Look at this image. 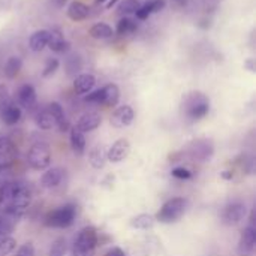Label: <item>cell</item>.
I'll return each mask as SVG.
<instances>
[{
	"label": "cell",
	"mask_w": 256,
	"mask_h": 256,
	"mask_svg": "<svg viewBox=\"0 0 256 256\" xmlns=\"http://www.w3.org/2000/svg\"><path fill=\"white\" fill-rule=\"evenodd\" d=\"M32 192L21 182H8L0 186V231L9 234L27 212Z\"/></svg>",
	"instance_id": "obj_1"
},
{
	"label": "cell",
	"mask_w": 256,
	"mask_h": 256,
	"mask_svg": "<svg viewBox=\"0 0 256 256\" xmlns=\"http://www.w3.org/2000/svg\"><path fill=\"white\" fill-rule=\"evenodd\" d=\"M182 110H183V114L186 116L188 120L198 122V120L204 118L208 114V111H210V100H208V98L204 93L192 92V93L186 94V98L183 99Z\"/></svg>",
	"instance_id": "obj_2"
},
{
	"label": "cell",
	"mask_w": 256,
	"mask_h": 256,
	"mask_svg": "<svg viewBox=\"0 0 256 256\" xmlns=\"http://www.w3.org/2000/svg\"><path fill=\"white\" fill-rule=\"evenodd\" d=\"M75 218H76V207L74 204H66V206H62V207L50 212L45 216L44 225L48 228L64 230V228H69L70 225H74Z\"/></svg>",
	"instance_id": "obj_3"
},
{
	"label": "cell",
	"mask_w": 256,
	"mask_h": 256,
	"mask_svg": "<svg viewBox=\"0 0 256 256\" xmlns=\"http://www.w3.org/2000/svg\"><path fill=\"white\" fill-rule=\"evenodd\" d=\"M98 246V232L93 226H86L80 231L74 248L72 255L74 256H93Z\"/></svg>",
	"instance_id": "obj_4"
},
{
	"label": "cell",
	"mask_w": 256,
	"mask_h": 256,
	"mask_svg": "<svg viewBox=\"0 0 256 256\" xmlns=\"http://www.w3.org/2000/svg\"><path fill=\"white\" fill-rule=\"evenodd\" d=\"M186 208H188V201L184 198L177 196V198L166 201L162 206V208L158 212L154 219L159 220L160 224H172V222H177L186 213Z\"/></svg>",
	"instance_id": "obj_5"
},
{
	"label": "cell",
	"mask_w": 256,
	"mask_h": 256,
	"mask_svg": "<svg viewBox=\"0 0 256 256\" xmlns=\"http://www.w3.org/2000/svg\"><path fill=\"white\" fill-rule=\"evenodd\" d=\"M27 164L36 171L46 170L51 164V152L48 144L46 142L33 144L27 153Z\"/></svg>",
	"instance_id": "obj_6"
},
{
	"label": "cell",
	"mask_w": 256,
	"mask_h": 256,
	"mask_svg": "<svg viewBox=\"0 0 256 256\" xmlns=\"http://www.w3.org/2000/svg\"><path fill=\"white\" fill-rule=\"evenodd\" d=\"M16 159V147L8 136H0V171L8 170Z\"/></svg>",
	"instance_id": "obj_7"
},
{
	"label": "cell",
	"mask_w": 256,
	"mask_h": 256,
	"mask_svg": "<svg viewBox=\"0 0 256 256\" xmlns=\"http://www.w3.org/2000/svg\"><path fill=\"white\" fill-rule=\"evenodd\" d=\"M248 208L243 202H232L224 210V222L226 225H237L246 218Z\"/></svg>",
	"instance_id": "obj_8"
},
{
	"label": "cell",
	"mask_w": 256,
	"mask_h": 256,
	"mask_svg": "<svg viewBox=\"0 0 256 256\" xmlns=\"http://www.w3.org/2000/svg\"><path fill=\"white\" fill-rule=\"evenodd\" d=\"M256 244V230L254 224H250L249 226H246L242 232V238L238 243V254L242 256H249Z\"/></svg>",
	"instance_id": "obj_9"
},
{
	"label": "cell",
	"mask_w": 256,
	"mask_h": 256,
	"mask_svg": "<svg viewBox=\"0 0 256 256\" xmlns=\"http://www.w3.org/2000/svg\"><path fill=\"white\" fill-rule=\"evenodd\" d=\"M134 118H135V112H134L132 106L123 105V106H118L112 112V116H111V124L114 128H118V129L120 128H126V126H129L134 122Z\"/></svg>",
	"instance_id": "obj_10"
},
{
	"label": "cell",
	"mask_w": 256,
	"mask_h": 256,
	"mask_svg": "<svg viewBox=\"0 0 256 256\" xmlns=\"http://www.w3.org/2000/svg\"><path fill=\"white\" fill-rule=\"evenodd\" d=\"M130 152V144L128 140H118L116 141L106 152V159L110 162H114V164H118L122 160H124L128 158Z\"/></svg>",
	"instance_id": "obj_11"
},
{
	"label": "cell",
	"mask_w": 256,
	"mask_h": 256,
	"mask_svg": "<svg viewBox=\"0 0 256 256\" xmlns=\"http://www.w3.org/2000/svg\"><path fill=\"white\" fill-rule=\"evenodd\" d=\"M16 99H18V106H22L26 110H32L36 105V90H34V87L30 86V84L21 86L18 93H16Z\"/></svg>",
	"instance_id": "obj_12"
},
{
	"label": "cell",
	"mask_w": 256,
	"mask_h": 256,
	"mask_svg": "<svg viewBox=\"0 0 256 256\" xmlns=\"http://www.w3.org/2000/svg\"><path fill=\"white\" fill-rule=\"evenodd\" d=\"M48 111L51 112V116H52V118L56 122V126H57V129L62 134L63 132H68L70 129V123H69V120H68V117H66V114H64V111H63V108H62L60 104L51 102L48 105Z\"/></svg>",
	"instance_id": "obj_13"
},
{
	"label": "cell",
	"mask_w": 256,
	"mask_h": 256,
	"mask_svg": "<svg viewBox=\"0 0 256 256\" xmlns=\"http://www.w3.org/2000/svg\"><path fill=\"white\" fill-rule=\"evenodd\" d=\"M46 46H50V50L54 52H64L69 50V42L64 40V36L58 28H52V30H48Z\"/></svg>",
	"instance_id": "obj_14"
},
{
	"label": "cell",
	"mask_w": 256,
	"mask_h": 256,
	"mask_svg": "<svg viewBox=\"0 0 256 256\" xmlns=\"http://www.w3.org/2000/svg\"><path fill=\"white\" fill-rule=\"evenodd\" d=\"M213 144L208 140H201L194 144V148H190V156L194 159H198L201 162L208 160L213 156Z\"/></svg>",
	"instance_id": "obj_15"
},
{
	"label": "cell",
	"mask_w": 256,
	"mask_h": 256,
	"mask_svg": "<svg viewBox=\"0 0 256 256\" xmlns=\"http://www.w3.org/2000/svg\"><path fill=\"white\" fill-rule=\"evenodd\" d=\"M100 123H102V118H100V116L98 112H87V114L80 117L75 128L80 132L86 134V132H92V130L98 129L100 126Z\"/></svg>",
	"instance_id": "obj_16"
},
{
	"label": "cell",
	"mask_w": 256,
	"mask_h": 256,
	"mask_svg": "<svg viewBox=\"0 0 256 256\" xmlns=\"http://www.w3.org/2000/svg\"><path fill=\"white\" fill-rule=\"evenodd\" d=\"M21 108L15 104V102H9L2 111H0V117H2V122L8 126H14L20 120H21Z\"/></svg>",
	"instance_id": "obj_17"
},
{
	"label": "cell",
	"mask_w": 256,
	"mask_h": 256,
	"mask_svg": "<svg viewBox=\"0 0 256 256\" xmlns=\"http://www.w3.org/2000/svg\"><path fill=\"white\" fill-rule=\"evenodd\" d=\"M63 180V170L62 168H51L40 177V186L45 189L57 188Z\"/></svg>",
	"instance_id": "obj_18"
},
{
	"label": "cell",
	"mask_w": 256,
	"mask_h": 256,
	"mask_svg": "<svg viewBox=\"0 0 256 256\" xmlns=\"http://www.w3.org/2000/svg\"><path fill=\"white\" fill-rule=\"evenodd\" d=\"M96 84V78L90 74H81L75 78L74 81V90L78 93V94H86V93H90L92 88L94 87Z\"/></svg>",
	"instance_id": "obj_19"
},
{
	"label": "cell",
	"mask_w": 256,
	"mask_h": 256,
	"mask_svg": "<svg viewBox=\"0 0 256 256\" xmlns=\"http://www.w3.org/2000/svg\"><path fill=\"white\" fill-rule=\"evenodd\" d=\"M102 92V102L104 106H116L120 99V88L116 84H108L100 88Z\"/></svg>",
	"instance_id": "obj_20"
},
{
	"label": "cell",
	"mask_w": 256,
	"mask_h": 256,
	"mask_svg": "<svg viewBox=\"0 0 256 256\" xmlns=\"http://www.w3.org/2000/svg\"><path fill=\"white\" fill-rule=\"evenodd\" d=\"M88 12H90L88 6L84 4V3H81V2H72L69 4V8H68V15L74 21H82V20H86L88 16Z\"/></svg>",
	"instance_id": "obj_21"
},
{
	"label": "cell",
	"mask_w": 256,
	"mask_h": 256,
	"mask_svg": "<svg viewBox=\"0 0 256 256\" xmlns=\"http://www.w3.org/2000/svg\"><path fill=\"white\" fill-rule=\"evenodd\" d=\"M48 44V30H38L30 36L28 45L32 51H42Z\"/></svg>",
	"instance_id": "obj_22"
},
{
	"label": "cell",
	"mask_w": 256,
	"mask_h": 256,
	"mask_svg": "<svg viewBox=\"0 0 256 256\" xmlns=\"http://www.w3.org/2000/svg\"><path fill=\"white\" fill-rule=\"evenodd\" d=\"M70 147L76 154H82L86 152V136L75 126L70 128Z\"/></svg>",
	"instance_id": "obj_23"
},
{
	"label": "cell",
	"mask_w": 256,
	"mask_h": 256,
	"mask_svg": "<svg viewBox=\"0 0 256 256\" xmlns=\"http://www.w3.org/2000/svg\"><path fill=\"white\" fill-rule=\"evenodd\" d=\"M34 122H36L38 128L42 129V130H50V129H52V128L56 126V122H54L51 112L48 111V108L39 111V112L34 116Z\"/></svg>",
	"instance_id": "obj_24"
},
{
	"label": "cell",
	"mask_w": 256,
	"mask_h": 256,
	"mask_svg": "<svg viewBox=\"0 0 256 256\" xmlns=\"http://www.w3.org/2000/svg\"><path fill=\"white\" fill-rule=\"evenodd\" d=\"M154 222H156L154 216L147 214V213H142V214L135 216V218L130 220V226L135 228V230H144V231H146V230L153 228Z\"/></svg>",
	"instance_id": "obj_25"
},
{
	"label": "cell",
	"mask_w": 256,
	"mask_h": 256,
	"mask_svg": "<svg viewBox=\"0 0 256 256\" xmlns=\"http://www.w3.org/2000/svg\"><path fill=\"white\" fill-rule=\"evenodd\" d=\"M106 152L104 150V147H94L90 152V165L94 170H102L106 164Z\"/></svg>",
	"instance_id": "obj_26"
},
{
	"label": "cell",
	"mask_w": 256,
	"mask_h": 256,
	"mask_svg": "<svg viewBox=\"0 0 256 256\" xmlns=\"http://www.w3.org/2000/svg\"><path fill=\"white\" fill-rule=\"evenodd\" d=\"M21 66H22V62H21L20 57H16V56L9 57L6 60V63H4V75L8 78H15L20 74Z\"/></svg>",
	"instance_id": "obj_27"
},
{
	"label": "cell",
	"mask_w": 256,
	"mask_h": 256,
	"mask_svg": "<svg viewBox=\"0 0 256 256\" xmlns=\"http://www.w3.org/2000/svg\"><path fill=\"white\" fill-rule=\"evenodd\" d=\"M112 34H114L112 27H110V26L105 24V22L94 24V26L90 28V36L94 38V39H106V38H111Z\"/></svg>",
	"instance_id": "obj_28"
},
{
	"label": "cell",
	"mask_w": 256,
	"mask_h": 256,
	"mask_svg": "<svg viewBox=\"0 0 256 256\" xmlns=\"http://www.w3.org/2000/svg\"><path fill=\"white\" fill-rule=\"evenodd\" d=\"M138 28V24L132 20V18H122L118 22H117V33L118 34H129V33H134L135 30Z\"/></svg>",
	"instance_id": "obj_29"
},
{
	"label": "cell",
	"mask_w": 256,
	"mask_h": 256,
	"mask_svg": "<svg viewBox=\"0 0 256 256\" xmlns=\"http://www.w3.org/2000/svg\"><path fill=\"white\" fill-rule=\"evenodd\" d=\"M15 248H16V240L9 236H4L0 240V256H8L9 254H12Z\"/></svg>",
	"instance_id": "obj_30"
},
{
	"label": "cell",
	"mask_w": 256,
	"mask_h": 256,
	"mask_svg": "<svg viewBox=\"0 0 256 256\" xmlns=\"http://www.w3.org/2000/svg\"><path fill=\"white\" fill-rule=\"evenodd\" d=\"M138 8H140V2L138 0H123V2H120L117 9H118L120 14L128 15V14H135Z\"/></svg>",
	"instance_id": "obj_31"
},
{
	"label": "cell",
	"mask_w": 256,
	"mask_h": 256,
	"mask_svg": "<svg viewBox=\"0 0 256 256\" xmlns=\"http://www.w3.org/2000/svg\"><path fill=\"white\" fill-rule=\"evenodd\" d=\"M66 240L63 237L54 240V243L51 244V249H50V256H64L66 254Z\"/></svg>",
	"instance_id": "obj_32"
},
{
	"label": "cell",
	"mask_w": 256,
	"mask_h": 256,
	"mask_svg": "<svg viewBox=\"0 0 256 256\" xmlns=\"http://www.w3.org/2000/svg\"><path fill=\"white\" fill-rule=\"evenodd\" d=\"M144 6L147 8L150 14H156V12H160L166 6V0H150Z\"/></svg>",
	"instance_id": "obj_33"
},
{
	"label": "cell",
	"mask_w": 256,
	"mask_h": 256,
	"mask_svg": "<svg viewBox=\"0 0 256 256\" xmlns=\"http://www.w3.org/2000/svg\"><path fill=\"white\" fill-rule=\"evenodd\" d=\"M58 60L57 58H50L48 62H46V64H45V68H44V70H42V76H50V75H52L57 69H58Z\"/></svg>",
	"instance_id": "obj_34"
},
{
	"label": "cell",
	"mask_w": 256,
	"mask_h": 256,
	"mask_svg": "<svg viewBox=\"0 0 256 256\" xmlns=\"http://www.w3.org/2000/svg\"><path fill=\"white\" fill-rule=\"evenodd\" d=\"M171 174H172V177H176L178 180H189L192 177V172L186 168H176V170H172Z\"/></svg>",
	"instance_id": "obj_35"
},
{
	"label": "cell",
	"mask_w": 256,
	"mask_h": 256,
	"mask_svg": "<svg viewBox=\"0 0 256 256\" xmlns=\"http://www.w3.org/2000/svg\"><path fill=\"white\" fill-rule=\"evenodd\" d=\"M86 102L100 105V102H102V92H100V88H99V90H94V92H92V93H88V94L86 96Z\"/></svg>",
	"instance_id": "obj_36"
},
{
	"label": "cell",
	"mask_w": 256,
	"mask_h": 256,
	"mask_svg": "<svg viewBox=\"0 0 256 256\" xmlns=\"http://www.w3.org/2000/svg\"><path fill=\"white\" fill-rule=\"evenodd\" d=\"M15 256H34V248H33V244L32 243H24L18 249V252H16Z\"/></svg>",
	"instance_id": "obj_37"
},
{
	"label": "cell",
	"mask_w": 256,
	"mask_h": 256,
	"mask_svg": "<svg viewBox=\"0 0 256 256\" xmlns=\"http://www.w3.org/2000/svg\"><path fill=\"white\" fill-rule=\"evenodd\" d=\"M9 102H12V100H10L9 94H8V88H6L4 86H0V111H2Z\"/></svg>",
	"instance_id": "obj_38"
},
{
	"label": "cell",
	"mask_w": 256,
	"mask_h": 256,
	"mask_svg": "<svg viewBox=\"0 0 256 256\" xmlns=\"http://www.w3.org/2000/svg\"><path fill=\"white\" fill-rule=\"evenodd\" d=\"M135 14H136V18H138V20H147V18L152 15V14L147 10V8H146V6H140V8L136 9V12H135Z\"/></svg>",
	"instance_id": "obj_39"
},
{
	"label": "cell",
	"mask_w": 256,
	"mask_h": 256,
	"mask_svg": "<svg viewBox=\"0 0 256 256\" xmlns=\"http://www.w3.org/2000/svg\"><path fill=\"white\" fill-rule=\"evenodd\" d=\"M104 256H126V254L120 248H112V249H110Z\"/></svg>",
	"instance_id": "obj_40"
},
{
	"label": "cell",
	"mask_w": 256,
	"mask_h": 256,
	"mask_svg": "<svg viewBox=\"0 0 256 256\" xmlns=\"http://www.w3.org/2000/svg\"><path fill=\"white\" fill-rule=\"evenodd\" d=\"M244 68H248L250 72H255V60H254V58H249V60H246V63H244Z\"/></svg>",
	"instance_id": "obj_41"
},
{
	"label": "cell",
	"mask_w": 256,
	"mask_h": 256,
	"mask_svg": "<svg viewBox=\"0 0 256 256\" xmlns=\"http://www.w3.org/2000/svg\"><path fill=\"white\" fill-rule=\"evenodd\" d=\"M232 177H234L232 171H224L222 172V178H225V180H232Z\"/></svg>",
	"instance_id": "obj_42"
},
{
	"label": "cell",
	"mask_w": 256,
	"mask_h": 256,
	"mask_svg": "<svg viewBox=\"0 0 256 256\" xmlns=\"http://www.w3.org/2000/svg\"><path fill=\"white\" fill-rule=\"evenodd\" d=\"M68 0H51V3L54 4V6H57V8H62V6H64V3H66Z\"/></svg>",
	"instance_id": "obj_43"
},
{
	"label": "cell",
	"mask_w": 256,
	"mask_h": 256,
	"mask_svg": "<svg viewBox=\"0 0 256 256\" xmlns=\"http://www.w3.org/2000/svg\"><path fill=\"white\" fill-rule=\"evenodd\" d=\"M117 2H118V0H110V2L106 3V9H111V8H114V6L117 4Z\"/></svg>",
	"instance_id": "obj_44"
},
{
	"label": "cell",
	"mask_w": 256,
	"mask_h": 256,
	"mask_svg": "<svg viewBox=\"0 0 256 256\" xmlns=\"http://www.w3.org/2000/svg\"><path fill=\"white\" fill-rule=\"evenodd\" d=\"M106 0H96V3H105Z\"/></svg>",
	"instance_id": "obj_45"
},
{
	"label": "cell",
	"mask_w": 256,
	"mask_h": 256,
	"mask_svg": "<svg viewBox=\"0 0 256 256\" xmlns=\"http://www.w3.org/2000/svg\"><path fill=\"white\" fill-rule=\"evenodd\" d=\"M3 237H4V236H3V234H2V231H0V240H2Z\"/></svg>",
	"instance_id": "obj_46"
}]
</instances>
